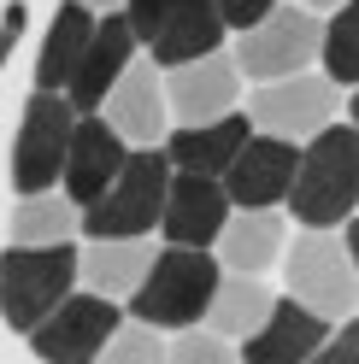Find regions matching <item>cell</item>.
Here are the masks:
<instances>
[{
	"label": "cell",
	"mask_w": 359,
	"mask_h": 364,
	"mask_svg": "<svg viewBox=\"0 0 359 364\" xmlns=\"http://www.w3.org/2000/svg\"><path fill=\"white\" fill-rule=\"evenodd\" d=\"M353 200H359V135H353V124H324L301 147V165H295L283 206L306 230H335V223L353 218Z\"/></svg>",
	"instance_id": "6da1fadb"
},
{
	"label": "cell",
	"mask_w": 359,
	"mask_h": 364,
	"mask_svg": "<svg viewBox=\"0 0 359 364\" xmlns=\"http://www.w3.org/2000/svg\"><path fill=\"white\" fill-rule=\"evenodd\" d=\"M212 288H218V259L212 253H200V247H165V253H153L147 277L130 294V317L153 335L200 329Z\"/></svg>",
	"instance_id": "7a4b0ae2"
},
{
	"label": "cell",
	"mask_w": 359,
	"mask_h": 364,
	"mask_svg": "<svg viewBox=\"0 0 359 364\" xmlns=\"http://www.w3.org/2000/svg\"><path fill=\"white\" fill-rule=\"evenodd\" d=\"M283 282L295 306L330 317V323H348L353 317V218L335 223V230H306L288 241Z\"/></svg>",
	"instance_id": "3957f363"
},
{
	"label": "cell",
	"mask_w": 359,
	"mask_h": 364,
	"mask_svg": "<svg viewBox=\"0 0 359 364\" xmlns=\"http://www.w3.org/2000/svg\"><path fill=\"white\" fill-rule=\"evenodd\" d=\"M165 182H171V165H165L160 147H130L124 171L112 176V188L95 200V206H83L77 230L88 241H142L147 230H160Z\"/></svg>",
	"instance_id": "277c9868"
},
{
	"label": "cell",
	"mask_w": 359,
	"mask_h": 364,
	"mask_svg": "<svg viewBox=\"0 0 359 364\" xmlns=\"http://www.w3.org/2000/svg\"><path fill=\"white\" fill-rule=\"evenodd\" d=\"M77 288V247H6L0 253V317L30 335Z\"/></svg>",
	"instance_id": "5b68a950"
},
{
	"label": "cell",
	"mask_w": 359,
	"mask_h": 364,
	"mask_svg": "<svg viewBox=\"0 0 359 364\" xmlns=\"http://www.w3.org/2000/svg\"><path fill=\"white\" fill-rule=\"evenodd\" d=\"M236 71L248 82H277V77H295V71H312V59H318V18L301 12V6H277L248 24L236 36Z\"/></svg>",
	"instance_id": "8992f818"
},
{
	"label": "cell",
	"mask_w": 359,
	"mask_h": 364,
	"mask_svg": "<svg viewBox=\"0 0 359 364\" xmlns=\"http://www.w3.org/2000/svg\"><path fill=\"white\" fill-rule=\"evenodd\" d=\"M335 106H342V88L324 82L318 71H295L277 82H259L248 100V124L259 135H277V141H312L324 124H335Z\"/></svg>",
	"instance_id": "52a82bcc"
},
{
	"label": "cell",
	"mask_w": 359,
	"mask_h": 364,
	"mask_svg": "<svg viewBox=\"0 0 359 364\" xmlns=\"http://www.w3.org/2000/svg\"><path fill=\"white\" fill-rule=\"evenodd\" d=\"M118 323H124V317H118L112 300H100V294H88V288L83 294L71 288L24 341H30V353L41 364H95L100 347H106V335Z\"/></svg>",
	"instance_id": "ba28073f"
},
{
	"label": "cell",
	"mask_w": 359,
	"mask_h": 364,
	"mask_svg": "<svg viewBox=\"0 0 359 364\" xmlns=\"http://www.w3.org/2000/svg\"><path fill=\"white\" fill-rule=\"evenodd\" d=\"M71 124L77 112L65 106V95H30L24 106V124H18V141H12V188L18 200L24 194H48L59 182V165H65V147H71Z\"/></svg>",
	"instance_id": "9c48e42d"
},
{
	"label": "cell",
	"mask_w": 359,
	"mask_h": 364,
	"mask_svg": "<svg viewBox=\"0 0 359 364\" xmlns=\"http://www.w3.org/2000/svg\"><path fill=\"white\" fill-rule=\"evenodd\" d=\"M295 165H301V147L295 141H277V135H248L241 153L230 159V171L218 176L230 212H277L288 200V182H295Z\"/></svg>",
	"instance_id": "30bf717a"
},
{
	"label": "cell",
	"mask_w": 359,
	"mask_h": 364,
	"mask_svg": "<svg viewBox=\"0 0 359 364\" xmlns=\"http://www.w3.org/2000/svg\"><path fill=\"white\" fill-rule=\"evenodd\" d=\"M160 82H165V118L177 129L212 124L224 112H236V100H241V71H236L230 53L189 59V65H177V71H160Z\"/></svg>",
	"instance_id": "8fae6325"
},
{
	"label": "cell",
	"mask_w": 359,
	"mask_h": 364,
	"mask_svg": "<svg viewBox=\"0 0 359 364\" xmlns=\"http://www.w3.org/2000/svg\"><path fill=\"white\" fill-rule=\"evenodd\" d=\"M95 118H100L112 135H118L124 147H160V141H165V129H171L160 71H153L147 59H130V65H124V77L106 88V100H100Z\"/></svg>",
	"instance_id": "7c38bea8"
},
{
	"label": "cell",
	"mask_w": 359,
	"mask_h": 364,
	"mask_svg": "<svg viewBox=\"0 0 359 364\" xmlns=\"http://www.w3.org/2000/svg\"><path fill=\"white\" fill-rule=\"evenodd\" d=\"M136 59V36H130V24H124V12H100L95 18V36H88V48H83V59H77V71L65 77V106L77 112V118H95L100 112V100H106V88L124 77V65Z\"/></svg>",
	"instance_id": "4fadbf2b"
},
{
	"label": "cell",
	"mask_w": 359,
	"mask_h": 364,
	"mask_svg": "<svg viewBox=\"0 0 359 364\" xmlns=\"http://www.w3.org/2000/svg\"><path fill=\"white\" fill-rule=\"evenodd\" d=\"M124 159H130V147H124L100 118H77V124H71V147H65V165H59L65 200H71L77 212L95 206V200L112 188V176L124 171Z\"/></svg>",
	"instance_id": "5bb4252c"
},
{
	"label": "cell",
	"mask_w": 359,
	"mask_h": 364,
	"mask_svg": "<svg viewBox=\"0 0 359 364\" xmlns=\"http://www.w3.org/2000/svg\"><path fill=\"white\" fill-rule=\"evenodd\" d=\"M224 218H230V200H224L218 188V176H189V171H177L165 182V212H160V230L171 247H207L218 241L224 230Z\"/></svg>",
	"instance_id": "9a60e30c"
},
{
	"label": "cell",
	"mask_w": 359,
	"mask_h": 364,
	"mask_svg": "<svg viewBox=\"0 0 359 364\" xmlns=\"http://www.w3.org/2000/svg\"><path fill=\"white\" fill-rule=\"evenodd\" d=\"M330 317L306 311L295 300H271V311H265V323L241 341V358L236 364H306L312 353L330 341Z\"/></svg>",
	"instance_id": "2e32d148"
},
{
	"label": "cell",
	"mask_w": 359,
	"mask_h": 364,
	"mask_svg": "<svg viewBox=\"0 0 359 364\" xmlns=\"http://www.w3.org/2000/svg\"><path fill=\"white\" fill-rule=\"evenodd\" d=\"M224 53V18L212 0H177V6L160 18V30L147 36V65L153 71H177L189 59Z\"/></svg>",
	"instance_id": "e0dca14e"
},
{
	"label": "cell",
	"mask_w": 359,
	"mask_h": 364,
	"mask_svg": "<svg viewBox=\"0 0 359 364\" xmlns=\"http://www.w3.org/2000/svg\"><path fill=\"white\" fill-rule=\"evenodd\" d=\"M248 135H254L248 112H224V118H212V124L165 129V147H160V153H165V165L189 171V176H224Z\"/></svg>",
	"instance_id": "ac0fdd59"
},
{
	"label": "cell",
	"mask_w": 359,
	"mask_h": 364,
	"mask_svg": "<svg viewBox=\"0 0 359 364\" xmlns=\"http://www.w3.org/2000/svg\"><path fill=\"white\" fill-rule=\"evenodd\" d=\"M288 247V223L283 212H230L218 230V270L230 277H259L271 270Z\"/></svg>",
	"instance_id": "d6986e66"
},
{
	"label": "cell",
	"mask_w": 359,
	"mask_h": 364,
	"mask_svg": "<svg viewBox=\"0 0 359 364\" xmlns=\"http://www.w3.org/2000/svg\"><path fill=\"white\" fill-rule=\"evenodd\" d=\"M147 264H153L147 235L142 241H88L77 253V277H83L88 294H100V300H130L136 282L147 277Z\"/></svg>",
	"instance_id": "ffe728a7"
},
{
	"label": "cell",
	"mask_w": 359,
	"mask_h": 364,
	"mask_svg": "<svg viewBox=\"0 0 359 364\" xmlns=\"http://www.w3.org/2000/svg\"><path fill=\"white\" fill-rule=\"evenodd\" d=\"M277 294L265 288L259 277H218L212 288V300H207V317H200V329H212L218 341H230V347H241L259 323H265V311H271Z\"/></svg>",
	"instance_id": "44dd1931"
},
{
	"label": "cell",
	"mask_w": 359,
	"mask_h": 364,
	"mask_svg": "<svg viewBox=\"0 0 359 364\" xmlns=\"http://www.w3.org/2000/svg\"><path fill=\"white\" fill-rule=\"evenodd\" d=\"M88 36H95V12L77 6V0H59L53 24H48V41H41V59H36V88L41 95H59L65 77L77 71V59L88 48Z\"/></svg>",
	"instance_id": "7402d4cb"
},
{
	"label": "cell",
	"mask_w": 359,
	"mask_h": 364,
	"mask_svg": "<svg viewBox=\"0 0 359 364\" xmlns=\"http://www.w3.org/2000/svg\"><path fill=\"white\" fill-rule=\"evenodd\" d=\"M77 223L83 212L71 206L65 194H24L18 200V212H12V247H65V241H77Z\"/></svg>",
	"instance_id": "603a6c76"
},
{
	"label": "cell",
	"mask_w": 359,
	"mask_h": 364,
	"mask_svg": "<svg viewBox=\"0 0 359 364\" xmlns=\"http://www.w3.org/2000/svg\"><path fill=\"white\" fill-rule=\"evenodd\" d=\"M330 24H318V77L335 82V88H348L359 77V53H353V41H359V12H353V0L348 6H335L324 12Z\"/></svg>",
	"instance_id": "cb8c5ba5"
},
{
	"label": "cell",
	"mask_w": 359,
	"mask_h": 364,
	"mask_svg": "<svg viewBox=\"0 0 359 364\" xmlns=\"http://www.w3.org/2000/svg\"><path fill=\"white\" fill-rule=\"evenodd\" d=\"M95 364H165V341L153 329H142V323H118L106 335V347H100Z\"/></svg>",
	"instance_id": "d4e9b609"
},
{
	"label": "cell",
	"mask_w": 359,
	"mask_h": 364,
	"mask_svg": "<svg viewBox=\"0 0 359 364\" xmlns=\"http://www.w3.org/2000/svg\"><path fill=\"white\" fill-rule=\"evenodd\" d=\"M165 364H236V353L212 329H177V341L165 347Z\"/></svg>",
	"instance_id": "484cf974"
},
{
	"label": "cell",
	"mask_w": 359,
	"mask_h": 364,
	"mask_svg": "<svg viewBox=\"0 0 359 364\" xmlns=\"http://www.w3.org/2000/svg\"><path fill=\"white\" fill-rule=\"evenodd\" d=\"M177 6V0H124V24H130V36L136 41H147L153 30H160V18Z\"/></svg>",
	"instance_id": "4316f807"
},
{
	"label": "cell",
	"mask_w": 359,
	"mask_h": 364,
	"mask_svg": "<svg viewBox=\"0 0 359 364\" xmlns=\"http://www.w3.org/2000/svg\"><path fill=\"white\" fill-rule=\"evenodd\" d=\"M306 364H359V335H353V323H335L330 341H324Z\"/></svg>",
	"instance_id": "83f0119b"
},
{
	"label": "cell",
	"mask_w": 359,
	"mask_h": 364,
	"mask_svg": "<svg viewBox=\"0 0 359 364\" xmlns=\"http://www.w3.org/2000/svg\"><path fill=\"white\" fill-rule=\"evenodd\" d=\"M212 6H218V18H224V30H248V24H259V18L265 12H271L277 6V0H212Z\"/></svg>",
	"instance_id": "f1b7e54d"
},
{
	"label": "cell",
	"mask_w": 359,
	"mask_h": 364,
	"mask_svg": "<svg viewBox=\"0 0 359 364\" xmlns=\"http://www.w3.org/2000/svg\"><path fill=\"white\" fill-rule=\"evenodd\" d=\"M18 36H24V6H6V18H0V71H6V59H12V48H18Z\"/></svg>",
	"instance_id": "f546056e"
},
{
	"label": "cell",
	"mask_w": 359,
	"mask_h": 364,
	"mask_svg": "<svg viewBox=\"0 0 359 364\" xmlns=\"http://www.w3.org/2000/svg\"><path fill=\"white\" fill-rule=\"evenodd\" d=\"M288 6H301V12H312V18H324V12H335V6H348V0H288Z\"/></svg>",
	"instance_id": "4dcf8cb0"
},
{
	"label": "cell",
	"mask_w": 359,
	"mask_h": 364,
	"mask_svg": "<svg viewBox=\"0 0 359 364\" xmlns=\"http://www.w3.org/2000/svg\"><path fill=\"white\" fill-rule=\"evenodd\" d=\"M77 6H88V12L100 18V12H124V0H77Z\"/></svg>",
	"instance_id": "1f68e13d"
}]
</instances>
